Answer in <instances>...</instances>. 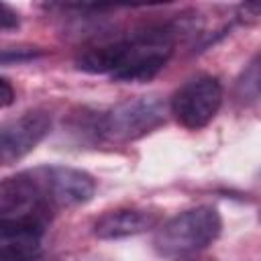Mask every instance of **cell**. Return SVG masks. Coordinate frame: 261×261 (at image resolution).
Instances as JSON below:
<instances>
[{"instance_id": "obj_1", "label": "cell", "mask_w": 261, "mask_h": 261, "mask_svg": "<svg viewBox=\"0 0 261 261\" xmlns=\"http://www.w3.org/2000/svg\"><path fill=\"white\" fill-rule=\"evenodd\" d=\"M222 230V218L212 206L184 210L159 224L153 247L163 257H186L210 247Z\"/></svg>"}, {"instance_id": "obj_2", "label": "cell", "mask_w": 261, "mask_h": 261, "mask_svg": "<svg viewBox=\"0 0 261 261\" xmlns=\"http://www.w3.org/2000/svg\"><path fill=\"white\" fill-rule=\"evenodd\" d=\"M173 51V33L163 27L139 31L118 41L116 82H149L167 63Z\"/></svg>"}, {"instance_id": "obj_3", "label": "cell", "mask_w": 261, "mask_h": 261, "mask_svg": "<svg viewBox=\"0 0 261 261\" xmlns=\"http://www.w3.org/2000/svg\"><path fill=\"white\" fill-rule=\"evenodd\" d=\"M165 122V104L157 96L126 98L98 116L94 124L96 137L106 143L124 145L137 141Z\"/></svg>"}, {"instance_id": "obj_4", "label": "cell", "mask_w": 261, "mask_h": 261, "mask_svg": "<svg viewBox=\"0 0 261 261\" xmlns=\"http://www.w3.org/2000/svg\"><path fill=\"white\" fill-rule=\"evenodd\" d=\"M49 204L35 171H24L0 184V220L49 222Z\"/></svg>"}, {"instance_id": "obj_5", "label": "cell", "mask_w": 261, "mask_h": 261, "mask_svg": "<svg viewBox=\"0 0 261 261\" xmlns=\"http://www.w3.org/2000/svg\"><path fill=\"white\" fill-rule=\"evenodd\" d=\"M222 104V86L212 75H200L186 82L171 98V112L175 120L190 128L206 126Z\"/></svg>"}, {"instance_id": "obj_6", "label": "cell", "mask_w": 261, "mask_h": 261, "mask_svg": "<svg viewBox=\"0 0 261 261\" xmlns=\"http://www.w3.org/2000/svg\"><path fill=\"white\" fill-rule=\"evenodd\" d=\"M33 171L53 208L82 206L88 204L96 194V181L84 169L49 165V167H37Z\"/></svg>"}, {"instance_id": "obj_7", "label": "cell", "mask_w": 261, "mask_h": 261, "mask_svg": "<svg viewBox=\"0 0 261 261\" xmlns=\"http://www.w3.org/2000/svg\"><path fill=\"white\" fill-rule=\"evenodd\" d=\"M51 116L45 110H29L0 128V161L10 165L29 155L49 133Z\"/></svg>"}, {"instance_id": "obj_8", "label": "cell", "mask_w": 261, "mask_h": 261, "mask_svg": "<svg viewBox=\"0 0 261 261\" xmlns=\"http://www.w3.org/2000/svg\"><path fill=\"white\" fill-rule=\"evenodd\" d=\"M45 226L31 220H0V261H35L43 251Z\"/></svg>"}, {"instance_id": "obj_9", "label": "cell", "mask_w": 261, "mask_h": 261, "mask_svg": "<svg viewBox=\"0 0 261 261\" xmlns=\"http://www.w3.org/2000/svg\"><path fill=\"white\" fill-rule=\"evenodd\" d=\"M159 224V212L147 208H116L94 222V234L104 241H116L147 232Z\"/></svg>"}, {"instance_id": "obj_10", "label": "cell", "mask_w": 261, "mask_h": 261, "mask_svg": "<svg viewBox=\"0 0 261 261\" xmlns=\"http://www.w3.org/2000/svg\"><path fill=\"white\" fill-rule=\"evenodd\" d=\"M234 92L241 100H255L261 96V53H257L241 71L234 84Z\"/></svg>"}, {"instance_id": "obj_11", "label": "cell", "mask_w": 261, "mask_h": 261, "mask_svg": "<svg viewBox=\"0 0 261 261\" xmlns=\"http://www.w3.org/2000/svg\"><path fill=\"white\" fill-rule=\"evenodd\" d=\"M16 27H18V14L6 2H2L0 4V29L2 31H12Z\"/></svg>"}, {"instance_id": "obj_12", "label": "cell", "mask_w": 261, "mask_h": 261, "mask_svg": "<svg viewBox=\"0 0 261 261\" xmlns=\"http://www.w3.org/2000/svg\"><path fill=\"white\" fill-rule=\"evenodd\" d=\"M239 16L243 18H259L261 16V2H245L239 6Z\"/></svg>"}, {"instance_id": "obj_13", "label": "cell", "mask_w": 261, "mask_h": 261, "mask_svg": "<svg viewBox=\"0 0 261 261\" xmlns=\"http://www.w3.org/2000/svg\"><path fill=\"white\" fill-rule=\"evenodd\" d=\"M0 88H2V96H0L2 98V106L6 108L14 100V90H12V86H10V82L6 77H0Z\"/></svg>"}, {"instance_id": "obj_14", "label": "cell", "mask_w": 261, "mask_h": 261, "mask_svg": "<svg viewBox=\"0 0 261 261\" xmlns=\"http://www.w3.org/2000/svg\"><path fill=\"white\" fill-rule=\"evenodd\" d=\"M39 51H31V49H18V51H14V55H4L2 53V63H10L12 59L14 61H20V59H31V57H35Z\"/></svg>"}]
</instances>
